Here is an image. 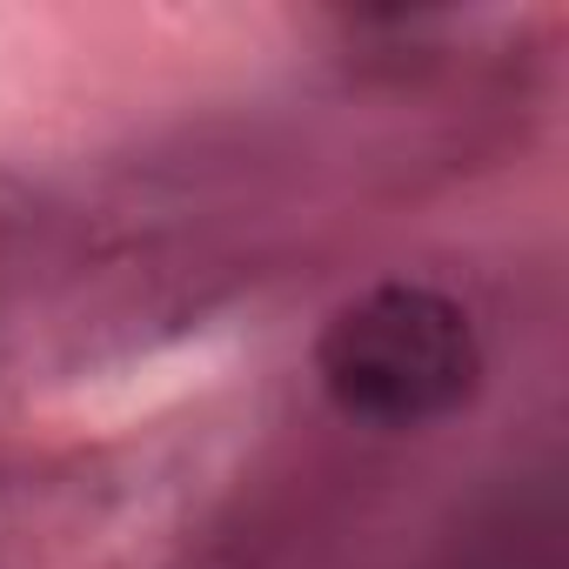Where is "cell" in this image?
<instances>
[{"mask_svg": "<svg viewBox=\"0 0 569 569\" xmlns=\"http://www.w3.org/2000/svg\"><path fill=\"white\" fill-rule=\"evenodd\" d=\"M316 369L336 409H349L356 422L422 429L476 396L482 349L449 296L416 289V281H382L322 329Z\"/></svg>", "mask_w": 569, "mask_h": 569, "instance_id": "obj_1", "label": "cell"}]
</instances>
